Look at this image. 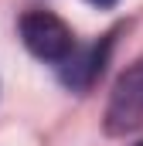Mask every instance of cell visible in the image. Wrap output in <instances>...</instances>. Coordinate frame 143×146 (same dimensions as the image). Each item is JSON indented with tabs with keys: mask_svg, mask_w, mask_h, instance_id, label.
<instances>
[{
	"mask_svg": "<svg viewBox=\"0 0 143 146\" xmlns=\"http://www.w3.org/2000/svg\"><path fill=\"white\" fill-rule=\"evenodd\" d=\"M21 41L27 44V51L37 54L41 61H65L75 51V34L72 27L48 14V10H31L21 17Z\"/></svg>",
	"mask_w": 143,
	"mask_h": 146,
	"instance_id": "cell-1",
	"label": "cell"
},
{
	"mask_svg": "<svg viewBox=\"0 0 143 146\" xmlns=\"http://www.w3.org/2000/svg\"><path fill=\"white\" fill-rule=\"evenodd\" d=\"M143 126V58L119 75L106 106V133L126 136Z\"/></svg>",
	"mask_w": 143,
	"mask_h": 146,
	"instance_id": "cell-2",
	"label": "cell"
},
{
	"mask_svg": "<svg viewBox=\"0 0 143 146\" xmlns=\"http://www.w3.org/2000/svg\"><path fill=\"white\" fill-rule=\"evenodd\" d=\"M109 48H112V34H106L99 44H92V48H82V51L75 48L68 58L61 61V82H65L68 88H89V85L102 75Z\"/></svg>",
	"mask_w": 143,
	"mask_h": 146,
	"instance_id": "cell-3",
	"label": "cell"
},
{
	"mask_svg": "<svg viewBox=\"0 0 143 146\" xmlns=\"http://www.w3.org/2000/svg\"><path fill=\"white\" fill-rule=\"evenodd\" d=\"M89 3H96V7H112L116 0H89Z\"/></svg>",
	"mask_w": 143,
	"mask_h": 146,
	"instance_id": "cell-4",
	"label": "cell"
},
{
	"mask_svg": "<svg viewBox=\"0 0 143 146\" xmlns=\"http://www.w3.org/2000/svg\"><path fill=\"white\" fill-rule=\"evenodd\" d=\"M136 146H143V143H136Z\"/></svg>",
	"mask_w": 143,
	"mask_h": 146,
	"instance_id": "cell-5",
	"label": "cell"
}]
</instances>
